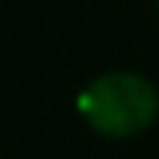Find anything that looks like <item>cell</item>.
<instances>
[{
	"instance_id": "cell-1",
	"label": "cell",
	"mask_w": 159,
	"mask_h": 159,
	"mask_svg": "<svg viewBox=\"0 0 159 159\" xmlns=\"http://www.w3.org/2000/svg\"><path fill=\"white\" fill-rule=\"evenodd\" d=\"M78 109L100 137L128 140L159 119V91L137 72H106L78 94Z\"/></svg>"
}]
</instances>
